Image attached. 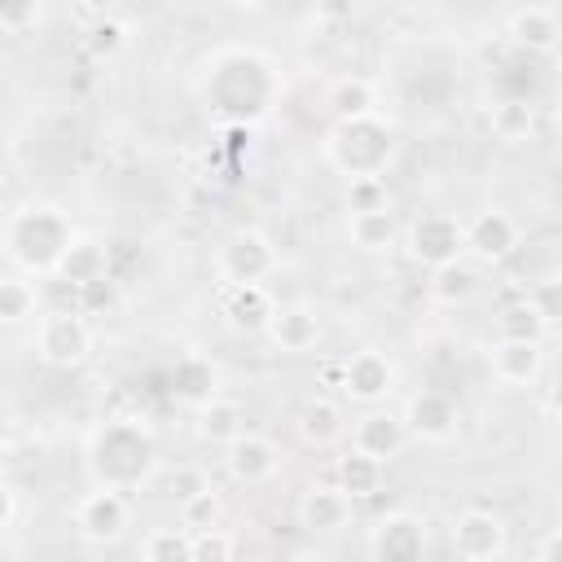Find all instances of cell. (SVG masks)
Wrapping results in <instances>:
<instances>
[{
  "label": "cell",
  "mask_w": 562,
  "mask_h": 562,
  "mask_svg": "<svg viewBox=\"0 0 562 562\" xmlns=\"http://www.w3.org/2000/svg\"><path fill=\"white\" fill-rule=\"evenodd\" d=\"M522 241L518 220L505 206H483L474 220H465V255L479 263H505Z\"/></svg>",
  "instance_id": "obj_13"
},
{
  "label": "cell",
  "mask_w": 562,
  "mask_h": 562,
  "mask_svg": "<svg viewBox=\"0 0 562 562\" xmlns=\"http://www.w3.org/2000/svg\"><path fill=\"white\" fill-rule=\"evenodd\" d=\"M347 237H351V246L364 250V255H386V250L400 246L404 233H400L395 211L386 206V211H360V215H347Z\"/></svg>",
  "instance_id": "obj_25"
},
{
  "label": "cell",
  "mask_w": 562,
  "mask_h": 562,
  "mask_svg": "<svg viewBox=\"0 0 562 562\" xmlns=\"http://www.w3.org/2000/svg\"><path fill=\"white\" fill-rule=\"evenodd\" d=\"M127 22L119 18V13H97L92 22H88V31H83V53L92 57V61H114L123 48H127Z\"/></svg>",
  "instance_id": "obj_28"
},
{
  "label": "cell",
  "mask_w": 562,
  "mask_h": 562,
  "mask_svg": "<svg viewBox=\"0 0 562 562\" xmlns=\"http://www.w3.org/2000/svg\"><path fill=\"white\" fill-rule=\"evenodd\" d=\"M215 395H220V369L206 356L184 351L171 364V400L176 404H189V408H206Z\"/></svg>",
  "instance_id": "obj_22"
},
{
  "label": "cell",
  "mask_w": 562,
  "mask_h": 562,
  "mask_svg": "<svg viewBox=\"0 0 562 562\" xmlns=\"http://www.w3.org/2000/svg\"><path fill=\"white\" fill-rule=\"evenodd\" d=\"M351 448L386 465L391 457H400V452L408 448V426H404V417L391 413V408H369V413L351 426Z\"/></svg>",
  "instance_id": "obj_16"
},
{
  "label": "cell",
  "mask_w": 562,
  "mask_h": 562,
  "mask_svg": "<svg viewBox=\"0 0 562 562\" xmlns=\"http://www.w3.org/2000/svg\"><path fill=\"white\" fill-rule=\"evenodd\" d=\"M202 492H211L206 470H198V465H180V470L167 474V496H171L176 505H189V501L202 496Z\"/></svg>",
  "instance_id": "obj_38"
},
{
  "label": "cell",
  "mask_w": 562,
  "mask_h": 562,
  "mask_svg": "<svg viewBox=\"0 0 562 562\" xmlns=\"http://www.w3.org/2000/svg\"><path fill=\"white\" fill-rule=\"evenodd\" d=\"M268 342L285 356H303L321 342V316L307 303H281L268 325Z\"/></svg>",
  "instance_id": "obj_21"
},
{
  "label": "cell",
  "mask_w": 562,
  "mask_h": 562,
  "mask_svg": "<svg viewBox=\"0 0 562 562\" xmlns=\"http://www.w3.org/2000/svg\"><path fill=\"white\" fill-rule=\"evenodd\" d=\"M536 132V105L522 101V97H505L492 105V136L505 140V145H518Z\"/></svg>",
  "instance_id": "obj_29"
},
{
  "label": "cell",
  "mask_w": 562,
  "mask_h": 562,
  "mask_svg": "<svg viewBox=\"0 0 562 562\" xmlns=\"http://www.w3.org/2000/svg\"><path fill=\"white\" fill-rule=\"evenodd\" d=\"M75 299H79V312L83 316H92V312H105V307H114V281L110 277H101V281H92V285H83V290H75Z\"/></svg>",
  "instance_id": "obj_39"
},
{
  "label": "cell",
  "mask_w": 562,
  "mask_h": 562,
  "mask_svg": "<svg viewBox=\"0 0 562 562\" xmlns=\"http://www.w3.org/2000/svg\"><path fill=\"white\" fill-rule=\"evenodd\" d=\"M198 435H202L206 443L228 448L237 435H246V408H241L237 400L215 395L206 408H198Z\"/></svg>",
  "instance_id": "obj_27"
},
{
  "label": "cell",
  "mask_w": 562,
  "mask_h": 562,
  "mask_svg": "<svg viewBox=\"0 0 562 562\" xmlns=\"http://www.w3.org/2000/svg\"><path fill=\"white\" fill-rule=\"evenodd\" d=\"M75 224L61 206L53 202H26V206H13L9 220H4V233H0V246H4V259L22 272V277H57L66 250L75 246Z\"/></svg>",
  "instance_id": "obj_3"
},
{
  "label": "cell",
  "mask_w": 562,
  "mask_h": 562,
  "mask_svg": "<svg viewBox=\"0 0 562 562\" xmlns=\"http://www.w3.org/2000/svg\"><path fill=\"white\" fill-rule=\"evenodd\" d=\"M448 540H452V553L461 562H501L505 549H509V527H505L501 514L474 505V509H461L452 518V536Z\"/></svg>",
  "instance_id": "obj_11"
},
{
  "label": "cell",
  "mask_w": 562,
  "mask_h": 562,
  "mask_svg": "<svg viewBox=\"0 0 562 562\" xmlns=\"http://www.w3.org/2000/svg\"><path fill=\"white\" fill-rule=\"evenodd\" d=\"M193 562H237V536L224 527L193 536Z\"/></svg>",
  "instance_id": "obj_35"
},
{
  "label": "cell",
  "mask_w": 562,
  "mask_h": 562,
  "mask_svg": "<svg viewBox=\"0 0 562 562\" xmlns=\"http://www.w3.org/2000/svg\"><path fill=\"white\" fill-rule=\"evenodd\" d=\"M382 479H386V465L373 461V457H364V452H356V448H347V452L334 461V487H338L347 501H369V496H378V492H382Z\"/></svg>",
  "instance_id": "obj_23"
},
{
  "label": "cell",
  "mask_w": 562,
  "mask_h": 562,
  "mask_svg": "<svg viewBox=\"0 0 562 562\" xmlns=\"http://www.w3.org/2000/svg\"><path fill=\"white\" fill-rule=\"evenodd\" d=\"M140 562H193V531L149 527L140 540Z\"/></svg>",
  "instance_id": "obj_31"
},
{
  "label": "cell",
  "mask_w": 562,
  "mask_h": 562,
  "mask_svg": "<svg viewBox=\"0 0 562 562\" xmlns=\"http://www.w3.org/2000/svg\"><path fill=\"white\" fill-rule=\"evenodd\" d=\"M321 154L338 176H347V184L386 180V171H391V162L400 154V140H395V127L382 114H369V119L334 123L325 132V140H321Z\"/></svg>",
  "instance_id": "obj_4"
},
{
  "label": "cell",
  "mask_w": 562,
  "mask_h": 562,
  "mask_svg": "<svg viewBox=\"0 0 562 562\" xmlns=\"http://www.w3.org/2000/svg\"><path fill=\"white\" fill-rule=\"evenodd\" d=\"M553 408L562 413V378H558V391H553Z\"/></svg>",
  "instance_id": "obj_44"
},
{
  "label": "cell",
  "mask_w": 562,
  "mask_h": 562,
  "mask_svg": "<svg viewBox=\"0 0 562 562\" xmlns=\"http://www.w3.org/2000/svg\"><path fill=\"white\" fill-rule=\"evenodd\" d=\"M277 246L259 228H237L215 250V272L224 277V285H263L277 272Z\"/></svg>",
  "instance_id": "obj_7"
},
{
  "label": "cell",
  "mask_w": 562,
  "mask_h": 562,
  "mask_svg": "<svg viewBox=\"0 0 562 562\" xmlns=\"http://www.w3.org/2000/svg\"><path fill=\"white\" fill-rule=\"evenodd\" d=\"M338 391L342 400L351 404H364V408H378L391 391H395V360L378 347H364V351H351L338 369Z\"/></svg>",
  "instance_id": "obj_10"
},
{
  "label": "cell",
  "mask_w": 562,
  "mask_h": 562,
  "mask_svg": "<svg viewBox=\"0 0 562 562\" xmlns=\"http://www.w3.org/2000/svg\"><path fill=\"white\" fill-rule=\"evenodd\" d=\"M487 369L496 382L505 386H531L544 369V351L540 342H518V338H496L487 347Z\"/></svg>",
  "instance_id": "obj_19"
},
{
  "label": "cell",
  "mask_w": 562,
  "mask_h": 562,
  "mask_svg": "<svg viewBox=\"0 0 562 562\" xmlns=\"http://www.w3.org/2000/svg\"><path fill=\"white\" fill-rule=\"evenodd\" d=\"M527 303L536 307V316L544 321V329H549V325H562V277L536 281V285L527 290Z\"/></svg>",
  "instance_id": "obj_36"
},
{
  "label": "cell",
  "mask_w": 562,
  "mask_h": 562,
  "mask_svg": "<svg viewBox=\"0 0 562 562\" xmlns=\"http://www.w3.org/2000/svg\"><path fill=\"white\" fill-rule=\"evenodd\" d=\"M558 61H562V48H558Z\"/></svg>",
  "instance_id": "obj_46"
},
{
  "label": "cell",
  "mask_w": 562,
  "mask_h": 562,
  "mask_svg": "<svg viewBox=\"0 0 562 562\" xmlns=\"http://www.w3.org/2000/svg\"><path fill=\"white\" fill-rule=\"evenodd\" d=\"M202 97H206V105L220 119H228V123H255V119H263L277 105L281 79L268 66V57H259L255 48H224L206 66Z\"/></svg>",
  "instance_id": "obj_2"
},
{
  "label": "cell",
  "mask_w": 562,
  "mask_h": 562,
  "mask_svg": "<svg viewBox=\"0 0 562 562\" xmlns=\"http://www.w3.org/2000/svg\"><path fill=\"white\" fill-rule=\"evenodd\" d=\"M329 110H334V123L369 119V114H378V88L364 75H342L329 83Z\"/></svg>",
  "instance_id": "obj_26"
},
{
  "label": "cell",
  "mask_w": 562,
  "mask_h": 562,
  "mask_svg": "<svg viewBox=\"0 0 562 562\" xmlns=\"http://www.w3.org/2000/svg\"><path fill=\"white\" fill-rule=\"evenodd\" d=\"M220 518H224V501H220V492L211 487V492H202V496H193L189 505H180V527L184 531H211V527H220Z\"/></svg>",
  "instance_id": "obj_34"
},
{
  "label": "cell",
  "mask_w": 562,
  "mask_h": 562,
  "mask_svg": "<svg viewBox=\"0 0 562 562\" xmlns=\"http://www.w3.org/2000/svg\"><path fill=\"white\" fill-rule=\"evenodd\" d=\"M553 127H558V136H562V101H558V110H553Z\"/></svg>",
  "instance_id": "obj_45"
},
{
  "label": "cell",
  "mask_w": 562,
  "mask_h": 562,
  "mask_svg": "<svg viewBox=\"0 0 562 562\" xmlns=\"http://www.w3.org/2000/svg\"><path fill=\"white\" fill-rule=\"evenodd\" d=\"M474 290H479V268H474V263H465V259H457V263H448V268L430 272V294H435L439 303H448V307H457V303L474 299Z\"/></svg>",
  "instance_id": "obj_32"
},
{
  "label": "cell",
  "mask_w": 562,
  "mask_h": 562,
  "mask_svg": "<svg viewBox=\"0 0 562 562\" xmlns=\"http://www.w3.org/2000/svg\"><path fill=\"white\" fill-rule=\"evenodd\" d=\"M294 430H299V439H303L307 448L325 452V448H338V443H342V435H347V413H342L338 400L312 395V400H303V408H299V417H294Z\"/></svg>",
  "instance_id": "obj_20"
},
{
  "label": "cell",
  "mask_w": 562,
  "mask_h": 562,
  "mask_svg": "<svg viewBox=\"0 0 562 562\" xmlns=\"http://www.w3.org/2000/svg\"><path fill=\"white\" fill-rule=\"evenodd\" d=\"M351 505H356V501H347L334 483H312V487L299 496L294 518H299V527H303L307 536H334V531H342V527L351 522Z\"/></svg>",
  "instance_id": "obj_17"
},
{
  "label": "cell",
  "mask_w": 562,
  "mask_h": 562,
  "mask_svg": "<svg viewBox=\"0 0 562 562\" xmlns=\"http://www.w3.org/2000/svg\"><path fill=\"white\" fill-rule=\"evenodd\" d=\"M158 439L145 426V417H110L88 439V479L105 492H140L158 474Z\"/></svg>",
  "instance_id": "obj_1"
},
{
  "label": "cell",
  "mask_w": 562,
  "mask_h": 562,
  "mask_svg": "<svg viewBox=\"0 0 562 562\" xmlns=\"http://www.w3.org/2000/svg\"><path fill=\"white\" fill-rule=\"evenodd\" d=\"M386 206H391L386 180H356V184H347V215H360V211H386Z\"/></svg>",
  "instance_id": "obj_37"
},
{
  "label": "cell",
  "mask_w": 562,
  "mask_h": 562,
  "mask_svg": "<svg viewBox=\"0 0 562 562\" xmlns=\"http://www.w3.org/2000/svg\"><path fill=\"white\" fill-rule=\"evenodd\" d=\"M224 470H228L233 483L259 487V483H268V479L281 470V448H277L268 435L246 430V435H237V439L224 448Z\"/></svg>",
  "instance_id": "obj_14"
},
{
  "label": "cell",
  "mask_w": 562,
  "mask_h": 562,
  "mask_svg": "<svg viewBox=\"0 0 562 562\" xmlns=\"http://www.w3.org/2000/svg\"><path fill=\"white\" fill-rule=\"evenodd\" d=\"M277 299L268 285H224L220 290V316L233 334H268L277 316Z\"/></svg>",
  "instance_id": "obj_15"
},
{
  "label": "cell",
  "mask_w": 562,
  "mask_h": 562,
  "mask_svg": "<svg viewBox=\"0 0 562 562\" xmlns=\"http://www.w3.org/2000/svg\"><path fill=\"white\" fill-rule=\"evenodd\" d=\"M426 518L413 509H391L369 527V558L373 562H426Z\"/></svg>",
  "instance_id": "obj_9"
},
{
  "label": "cell",
  "mask_w": 562,
  "mask_h": 562,
  "mask_svg": "<svg viewBox=\"0 0 562 562\" xmlns=\"http://www.w3.org/2000/svg\"><path fill=\"white\" fill-rule=\"evenodd\" d=\"M536 562H562V527H553L536 540Z\"/></svg>",
  "instance_id": "obj_41"
},
{
  "label": "cell",
  "mask_w": 562,
  "mask_h": 562,
  "mask_svg": "<svg viewBox=\"0 0 562 562\" xmlns=\"http://www.w3.org/2000/svg\"><path fill=\"white\" fill-rule=\"evenodd\" d=\"M35 312H40V290H35V281L22 277V272H9V277L0 281V321H4V325H22V321H35Z\"/></svg>",
  "instance_id": "obj_30"
},
{
  "label": "cell",
  "mask_w": 562,
  "mask_h": 562,
  "mask_svg": "<svg viewBox=\"0 0 562 562\" xmlns=\"http://www.w3.org/2000/svg\"><path fill=\"white\" fill-rule=\"evenodd\" d=\"M400 417L408 426V439H417V443H448V439H457V426H461L457 395H448L439 386L413 391L404 400V413Z\"/></svg>",
  "instance_id": "obj_12"
},
{
  "label": "cell",
  "mask_w": 562,
  "mask_h": 562,
  "mask_svg": "<svg viewBox=\"0 0 562 562\" xmlns=\"http://www.w3.org/2000/svg\"><path fill=\"white\" fill-rule=\"evenodd\" d=\"M70 522L79 531V540L88 544H119L132 527V501L123 492H105V487H92L75 501L70 509Z\"/></svg>",
  "instance_id": "obj_8"
},
{
  "label": "cell",
  "mask_w": 562,
  "mask_h": 562,
  "mask_svg": "<svg viewBox=\"0 0 562 562\" xmlns=\"http://www.w3.org/2000/svg\"><path fill=\"white\" fill-rule=\"evenodd\" d=\"M540 334H544V321L536 316V307H531L527 299H518V303H509V307H501V316H496V338H518V342H540Z\"/></svg>",
  "instance_id": "obj_33"
},
{
  "label": "cell",
  "mask_w": 562,
  "mask_h": 562,
  "mask_svg": "<svg viewBox=\"0 0 562 562\" xmlns=\"http://www.w3.org/2000/svg\"><path fill=\"white\" fill-rule=\"evenodd\" d=\"M44 18V9L31 0V4H4L0 9V26L4 31H22V26H31V22H40Z\"/></svg>",
  "instance_id": "obj_40"
},
{
  "label": "cell",
  "mask_w": 562,
  "mask_h": 562,
  "mask_svg": "<svg viewBox=\"0 0 562 562\" xmlns=\"http://www.w3.org/2000/svg\"><path fill=\"white\" fill-rule=\"evenodd\" d=\"M404 250L417 268L439 272V268L465 259V220H457L452 211H422L404 228Z\"/></svg>",
  "instance_id": "obj_5"
},
{
  "label": "cell",
  "mask_w": 562,
  "mask_h": 562,
  "mask_svg": "<svg viewBox=\"0 0 562 562\" xmlns=\"http://www.w3.org/2000/svg\"><path fill=\"white\" fill-rule=\"evenodd\" d=\"M18 509H22L18 487H13V483H4V487H0V527H18Z\"/></svg>",
  "instance_id": "obj_42"
},
{
  "label": "cell",
  "mask_w": 562,
  "mask_h": 562,
  "mask_svg": "<svg viewBox=\"0 0 562 562\" xmlns=\"http://www.w3.org/2000/svg\"><path fill=\"white\" fill-rule=\"evenodd\" d=\"M290 562H334V553H329V549H321V544H303V549H294V553H290Z\"/></svg>",
  "instance_id": "obj_43"
},
{
  "label": "cell",
  "mask_w": 562,
  "mask_h": 562,
  "mask_svg": "<svg viewBox=\"0 0 562 562\" xmlns=\"http://www.w3.org/2000/svg\"><path fill=\"white\" fill-rule=\"evenodd\" d=\"M35 356L48 369H79L92 356V325L79 307H53L35 321Z\"/></svg>",
  "instance_id": "obj_6"
},
{
  "label": "cell",
  "mask_w": 562,
  "mask_h": 562,
  "mask_svg": "<svg viewBox=\"0 0 562 562\" xmlns=\"http://www.w3.org/2000/svg\"><path fill=\"white\" fill-rule=\"evenodd\" d=\"M505 35H509V44L522 48V53H558V48H562V22H558V13L544 9V4H522V9H514L509 22H505Z\"/></svg>",
  "instance_id": "obj_18"
},
{
  "label": "cell",
  "mask_w": 562,
  "mask_h": 562,
  "mask_svg": "<svg viewBox=\"0 0 562 562\" xmlns=\"http://www.w3.org/2000/svg\"><path fill=\"white\" fill-rule=\"evenodd\" d=\"M101 277H110V250L97 241V237H75V246L66 250V259H61V268H57V281L61 285H70V290H83V285H92V281H101Z\"/></svg>",
  "instance_id": "obj_24"
}]
</instances>
